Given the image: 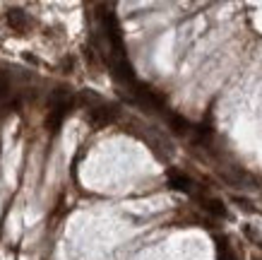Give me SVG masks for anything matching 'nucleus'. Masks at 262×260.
Instances as JSON below:
<instances>
[{
	"instance_id": "obj_1",
	"label": "nucleus",
	"mask_w": 262,
	"mask_h": 260,
	"mask_svg": "<svg viewBox=\"0 0 262 260\" xmlns=\"http://www.w3.org/2000/svg\"><path fill=\"white\" fill-rule=\"evenodd\" d=\"M200 203H202V210H205V212L214 214V217H224V214H226L224 203L216 200V197H200Z\"/></svg>"
},
{
	"instance_id": "obj_2",
	"label": "nucleus",
	"mask_w": 262,
	"mask_h": 260,
	"mask_svg": "<svg viewBox=\"0 0 262 260\" xmlns=\"http://www.w3.org/2000/svg\"><path fill=\"white\" fill-rule=\"evenodd\" d=\"M8 24L12 27V29H17V32H22L24 27L29 24V17L24 15V12H19V10H10L8 12Z\"/></svg>"
},
{
	"instance_id": "obj_3",
	"label": "nucleus",
	"mask_w": 262,
	"mask_h": 260,
	"mask_svg": "<svg viewBox=\"0 0 262 260\" xmlns=\"http://www.w3.org/2000/svg\"><path fill=\"white\" fill-rule=\"evenodd\" d=\"M216 248H219V260H238V253L231 248V244L226 238L216 236Z\"/></svg>"
},
{
	"instance_id": "obj_4",
	"label": "nucleus",
	"mask_w": 262,
	"mask_h": 260,
	"mask_svg": "<svg viewBox=\"0 0 262 260\" xmlns=\"http://www.w3.org/2000/svg\"><path fill=\"white\" fill-rule=\"evenodd\" d=\"M171 186L173 188H178V190H185V193H190V186H192V181L188 178V176H183V173H171Z\"/></svg>"
},
{
	"instance_id": "obj_5",
	"label": "nucleus",
	"mask_w": 262,
	"mask_h": 260,
	"mask_svg": "<svg viewBox=\"0 0 262 260\" xmlns=\"http://www.w3.org/2000/svg\"><path fill=\"white\" fill-rule=\"evenodd\" d=\"M233 203H238V207H243L246 212H255V207H250V203H248L246 197H238V195H233Z\"/></svg>"
},
{
	"instance_id": "obj_6",
	"label": "nucleus",
	"mask_w": 262,
	"mask_h": 260,
	"mask_svg": "<svg viewBox=\"0 0 262 260\" xmlns=\"http://www.w3.org/2000/svg\"><path fill=\"white\" fill-rule=\"evenodd\" d=\"M5 94H8V82L0 77V96H5Z\"/></svg>"
},
{
	"instance_id": "obj_7",
	"label": "nucleus",
	"mask_w": 262,
	"mask_h": 260,
	"mask_svg": "<svg viewBox=\"0 0 262 260\" xmlns=\"http://www.w3.org/2000/svg\"><path fill=\"white\" fill-rule=\"evenodd\" d=\"M255 260H262V258H255Z\"/></svg>"
}]
</instances>
